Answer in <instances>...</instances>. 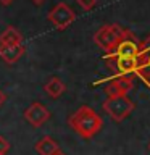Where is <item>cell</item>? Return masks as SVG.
Masks as SVG:
<instances>
[{"instance_id": "cell-7", "label": "cell", "mask_w": 150, "mask_h": 155, "mask_svg": "<svg viewBox=\"0 0 150 155\" xmlns=\"http://www.w3.org/2000/svg\"><path fill=\"white\" fill-rule=\"evenodd\" d=\"M24 118H26V121L29 124L39 128V126H42L45 121H48V118H50V111H48L47 107H44L41 102H34V104L24 111Z\"/></svg>"}, {"instance_id": "cell-16", "label": "cell", "mask_w": 150, "mask_h": 155, "mask_svg": "<svg viewBox=\"0 0 150 155\" xmlns=\"http://www.w3.org/2000/svg\"><path fill=\"white\" fill-rule=\"evenodd\" d=\"M0 3L2 5H10V3H13V0H0Z\"/></svg>"}, {"instance_id": "cell-4", "label": "cell", "mask_w": 150, "mask_h": 155, "mask_svg": "<svg viewBox=\"0 0 150 155\" xmlns=\"http://www.w3.org/2000/svg\"><path fill=\"white\" fill-rule=\"evenodd\" d=\"M140 53H142V42H140L129 29H126L123 39H121L118 45L110 52V55L118 57V58H137Z\"/></svg>"}, {"instance_id": "cell-13", "label": "cell", "mask_w": 150, "mask_h": 155, "mask_svg": "<svg viewBox=\"0 0 150 155\" xmlns=\"http://www.w3.org/2000/svg\"><path fill=\"white\" fill-rule=\"evenodd\" d=\"M95 3H97V0H77V5H79L82 10H86V12H89V10L94 8Z\"/></svg>"}, {"instance_id": "cell-10", "label": "cell", "mask_w": 150, "mask_h": 155, "mask_svg": "<svg viewBox=\"0 0 150 155\" xmlns=\"http://www.w3.org/2000/svg\"><path fill=\"white\" fill-rule=\"evenodd\" d=\"M58 144L53 140L50 136H44L42 139L37 140L36 144V152L39 155H55L58 152Z\"/></svg>"}, {"instance_id": "cell-11", "label": "cell", "mask_w": 150, "mask_h": 155, "mask_svg": "<svg viewBox=\"0 0 150 155\" xmlns=\"http://www.w3.org/2000/svg\"><path fill=\"white\" fill-rule=\"evenodd\" d=\"M16 44H23V36L15 28L10 26L0 34V45H16Z\"/></svg>"}, {"instance_id": "cell-6", "label": "cell", "mask_w": 150, "mask_h": 155, "mask_svg": "<svg viewBox=\"0 0 150 155\" xmlns=\"http://www.w3.org/2000/svg\"><path fill=\"white\" fill-rule=\"evenodd\" d=\"M134 87V82L131 76H113L110 81L105 84V94L108 97L116 95H128V92Z\"/></svg>"}, {"instance_id": "cell-15", "label": "cell", "mask_w": 150, "mask_h": 155, "mask_svg": "<svg viewBox=\"0 0 150 155\" xmlns=\"http://www.w3.org/2000/svg\"><path fill=\"white\" fill-rule=\"evenodd\" d=\"M5 100H7V95H5V94H3V91L0 89V107L5 104Z\"/></svg>"}, {"instance_id": "cell-2", "label": "cell", "mask_w": 150, "mask_h": 155, "mask_svg": "<svg viewBox=\"0 0 150 155\" xmlns=\"http://www.w3.org/2000/svg\"><path fill=\"white\" fill-rule=\"evenodd\" d=\"M124 32H126V29L118 26V24H105V26H102L95 32L94 42L100 48H103L106 53H110L119 44V41L124 36Z\"/></svg>"}, {"instance_id": "cell-19", "label": "cell", "mask_w": 150, "mask_h": 155, "mask_svg": "<svg viewBox=\"0 0 150 155\" xmlns=\"http://www.w3.org/2000/svg\"><path fill=\"white\" fill-rule=\"evenodd\" d=\"M148 149H150V144H148Z\"/></svg>"}, {"instance_id": "cell-17", "label": "cell", "mask_w": 150, "mask_h": 155, "mask_svg": "<svg viewBox=\"0 0 150 155\" xmlns=\"http://www.w3.org/2000/svg\"><path fill=\"white\" fill-rule=\"evenodd\" d=\"M32 2L36 3V5H42L44 2H45V0H32Z\"/></svg>"}, {"instance_id": "cell-9", "label": "cell", "mask_w": 150, "mask_h": 155, "mask_svg": "<svg viewBox=\"0 0 150 155\" xmlns=\"http://www.w3.org/2000/svg\"><path fill=\"white\" fill-rule=\"evenodd\" d=\"M44 91L47 92L48 97H52V99H58V97H61L63 92L66 91V86H65V82H63L60 78L53 76V78H50V79L45 82Z\"/></svg>"}, {"instance_id": "cell-5", "label": "cell", "mask_w": 150, "mask_h": 155, "mask_svg": "<svg viewBox=\"0 0 150 155\" xmlns=\"http://www.w3.org/2000/svg\"><path fill=\"white\" fill-rule=\"evenodd\" d=\"M48 21H50L53 26H55L57 29H66L70 24L74 23V19H76V13L73 12V8L70 7V5H66V3H58L55 5L52 10H50V13H48Z\"/></svg>"}, {"instance_id": "cell-3", "label": "cell", "mask_w": 150, "mask_h": 155, "mask_svg": "<svg viewBox=\"0 0 150 155\" xmlns=\"http://www.w3.org/2000/svg\"><path fill=\"white\" fill-rule=\"evenodd\" d=\"M103 110L111 116L115 121H123L131 111L134 110V104L128 95H116V97H108L103 102Z\"/></svg>"}, {"instance_id": "cell-12", "label": "cell", "mask_w": 150, "mask_h": 155, "mask_svg": "<svg viewBox=\"0 0 150 155\" xmlns=\"http://www.w3.org/2000/svg\"><path fill=\"white\" fill-rule=\"evenodd\" d=\"M135 74H137L140 79L145 82V86L150 89V66L147 65V63H140L139 68L135 70Z\"/></svg>"}, {"instance_id": "cell-8", "label": "cell", "mask_w": 150, "mask_h": 155, "mask_svg": "<svg viewBox=\"0 0 150 155\" xmlns=\"http://www.w3.org/2000/svg\"><path fill=\"white\" fill-rule=\"evenodd\" d=\"M24 53V45L23 44H16V45H0V58L7 63V65H13L16 63Z\"/></svg>"}, {"instance_id": "cell-20", "label": "cell", "mask_w": 150, "mask_h": 155, "mask_svg": "<svg viewBox=\"0 0 150 155\" xmlns=\"http://www.w3.org/2000/svg\"><path fill=\"white\" fill-rule=\"evenodd\" d=\"M0 155H2V153H0Z\"/></svg>"}, {"instance_id": "cell-1", "label": "cell", "mask_w": 150, "mask_h": 155, "mask_svg": "<svg viewBox=\"0 0 150 155\" xmlns=\"http://www.w3.org/2000/svg\"><path fill=\"white\" fill-rule=\"evenodd\" d=\"M70 124L81 137L90 139L100 131L103 121H102V118L90 108V107L84 105V107H81L74 115H71Z\"/></svg>"}, {"instance_id": "cell-14", "label": "cell", "mask_w": 150, "mask_h": 155, "mask_svg": "<svg viewBox=\"0 0 150 155\" xmlns=\"http://www.w3.org/2000/svg\"><path fill=\"white\" fill-rule=\"evenodd\" d=\"M8 150H10V142L3 137V136H0V153H2V155H7Z\"/></svg>"}, {"instance_id": "cell-18", "label": "cell", "mask_w": 150, "mask_h": 155, "mask_svg": "<svg viewBox=\"0 0 150 155\" xmlns=\"http://www.w3.org/2000/svg\"><path fill=\"white\" fill-rule=\"evenodd\" d=\"M55 155H65V153H63V152H60V150H58V152H57Z\"/></svg>"}]
</instances>
